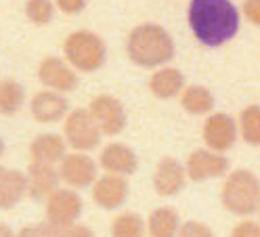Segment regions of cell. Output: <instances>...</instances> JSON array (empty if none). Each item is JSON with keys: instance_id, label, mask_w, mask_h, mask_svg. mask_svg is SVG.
<instances>
[{"instance_id": "cell-1", "label": "cell", "mask_w": 260, "mask_h": 237, "mask_svg": "<svg viewBox=\"0 0 260 237\" xmlns=\"http://www.w3.org/2000/svg\"><path fill=\"white\" fill-rule=\"evenodd\" d=\"M189 23L198 40L218 46L237 34L239 15L231 0H191Z\"/></svg>"}, {"instance_id": "cell-2", "label": "cell", "mask_w": 260, "mask_h": 237, "mask_svg": "<svg viewBox=\"0 0 260 237\" xmlns=\"http://www.w3.org/2000/svg\"><path fill=\"white\" fill-rule=\"evenodd\" d=\"M128 55L141 67H157L174 55V42L168 31L155 23H143L130 31Z\"/></svg>"}, {"instance_id": "cell-3", "label": "cell", "mask_w": 260, "mask_h": 237, "mask_svg": "<svg viewBox=\"0 0 260 237\" xmlns=\"http://www.w3.org/2000/svg\"><path fill=\"white\" fill-rule=\"evenodd\" d=\"M222 206L239 216H248L258 210L260 204V183L250 170H233L222 183L220 191Z\"/></svg>"}, {"instance_id": "cell-4", "label": "cell", "mask_w": 260, "mask_h": 237, "mask_svg": "<svg viewBox=\"0 0 260 237\" xmlns=\"http://www.w3.org/2000/svg\"><path fill=\"white\" fill-rule=\"evenodd\" d=\"M65 57L80 72H94L105 61V44L103 40L86 29H78L68 36L63 44Z\"/></svg>"}, {"instance_id": "cell-5", "label": "cell", "mask_w": 260, "mask_h": 237, "mask_svg": "<svg viewBox=\"0 0 260 237\" xmlns=\"http://www.w3.org/2000/svg\"><path fill=\"white\" fill-rule=\"evenodd\" d=\"M63 132H65L68 143L76 151H90L99 145V139H101L99 126H96L90 112H86V109H74V112H70L68 120L63 124Z\"/></svg>"}, {"instance_id": "cell-6", "label": "cell", "mask_w": 260, "mask_h": 237, "mask_svg": "<svg viewBox=\"0 0 260 237\" xmlns=\"http://www.w3.org/2000/svg\"><path fill=\"white\" fill-rule=\"evenodd\" d=\"M82 212V199L76 191L70 189H55L46 197V220L57 229H65L76 223Z\"/></svg>"}, {"instance_id": "cell-7", "label": "cell", "mask_w": 260, "mask_h": 237, "mask_svg": "<svg viewBox=\"0 0 260 237\" xmlns=\"http://www.w3.org/2000/svg\"><path fill=\"white\" fill-rule=\"evenodd\" d=\"M88 112L103 134L113 137L124 130L126 112H124L122 103L116 97H111V94H99V97H94Z\"/></svg>"}, {"instance_id": "cell-8", "label": "cell", "mask_w": 260, "mask_h": 237, "mask_svg": "<svg viewBox=\"0 0 260 237\" xmlns=\"http://www.w3.org/2000/svg\"><path fill=\"white\" fill-rule=\"evenodd\" d=\"M204 141L210 151H229L237 139V126L229 114H212L204 124Z\"/></svg>"}, {"instance_id": "cell-9", "label": "cell", "mask_w": 260, "mask_h": 237, "mask_svg": "<svg viewBox=\"0 0 260 237\" xmlns=\"http://www.w3.org/2000/svg\"><path fill=\"white\" fill-rule=\"evenodd\" d=\"M226 168H229V162H226L224 155L214 153L210 149H195L187 157L185 172L191 181H206L224 175Z\"/></svg>"}, {"instance_id": "cell-10", "label": "cell", "mask_w": 260, "mask_h": 237, "mask_svg": "<svg viewBox=\"0 0 260 237\" xmlns=\"http://www.w3.org/2000/svg\"><path fill=\"white\" fill-rule=\"evenodd\" d=\"M59 179L72 187H86L96 179V164L86 153H70L59 164Z\"/></svg>"}, {"instance_id": "cell-11", "label": "cell", "mask_w": 260, "mask_h": 237, "mask_svg": "<svg viewBox=\"0 0 260 237\" xmlns=\"http://www.w3.org/2000/svg\"><path fill=\"white\" fill-rule=\"evenodd\" d=\"M185 166L174 157H161L153 172V187L159 195H176L185 187Z\"/></svg>"}, {"instance_id": "cell-12", "label": "cell", "mask_w": 260, "mask_h": 237, "mask_svg": "<svg viewBox=\"0 0 260 237\" xmlns=\"http://www.w3.org/2000/svg\"><path fill=\"white\" fill-rule=\"evenodd\" d=\"M38 78L44 86L53 90H74L78 84V76L74 74V70L59 57L42 59L38 67Z\"/></svg>"}, {"instance_id": "cell-13", "label": "cell", "mask_w": 260, "mask_h": 237, "mask_svg": "<svg viewBox=\"0 0 260 237\" xmlns=\"http://www.w3.org/2000/svg\"><path fill=\"white\" fill-rule=\"evenodd\" d=\"M29 109L34 120H38L40 124H53L68 114V99L55 90H40L38 94H34Z\"/></svg>"}, {"instance_id": "cell-14", "label": "cell", "mask_w": 260, "mask_h": 237, "mask_svg": "<svg viewBox=\"0 0 260 237\" xmlns=\"http://www.w3.org/2000/svg\"><path fill=\"white\" fill-rule=\"evenodd\" d=\"M92 197L105 210H113L122 206L128 197V183L124 177H116V175H107L101 177L99 181H94L92 185Z\"/></svg>"}, {"instance_id": "cell-15", "label": "cell", "mask_w": 260, "mask_h": 237, "mask_svg": "<svg viewBox=\"0 0 260 237\" xmlns=\"http://www.w3.org/2000/svg\"><path fill=\"white\" fill-rule=\"evenodd\" d=\"M101 166L109 175L126 177L137 170V155L128 145L111 143L101 151Z\"/></svg>"}, {"instance_id": "cell-16", "label": "cell", "mask_w": 260, "mask_h": 237, "mask_svg": "<svg viewBox=\"0 0 260 237\" xmlns=\"http://www.w3.org/2000/svg\"><path fill=\"white\" fill-rule=\"evenodd\" d=\"M65 157V141L59 134H40L31 141L29 145V160L31 164H44L55 166Z\"/></svg>"}, {"instance_id": "cell-17", "label": "cell", "mask_w": 260, "mask_h": 237, "mask_svg": "<svg viewBox=\"0 0 260 237\" xmlns=\"http://www.w3.org/2000/svg\"><path fill=\"white\" fill-rule=\"evenodd\" d=\"M27 193L31 197H48L55 189L59 181V172L53 166H44V164H29L27 170Z\"/></svg>"}, {"instance_id": "cell-18", "label": "cell", "mask_w": 260, "mask_h": 237, "mask_svg": "<svg viewBox=\"0 0 260 237\" xmlns=\"http://www.w3.org/2000/svg\"><path fill=\"white\" fill-rule=\"evenodd\" d=\"M27 193V179L19 170L0 172V210H11Z\"/></svg>"}, {"instance_id": "cell-19", "label": "cell", "mask_w": 260, "mask_h": 237, "mask_svg": "<svg viewBox=\"0 0 260 237\" xmlns=\"http://www.w3.org/2000/svg\"><path fill=\"white\" fill-rule=\"evenodd\" d=\"M183 86H185V78H183L181 72L174 70V67H161V70H157L151 76V80H149L151 92L155 94V97H159V99L174 97V94H178L183 90Z\"/></svg>"}, {"instance_id": "cell-20", "label": "cell", "mask_w": 260, "mask_h": 237, "mask_svg": "<svg viewBox=\"0 0 260 237\" xmlns=\"http://www.w3.org/2000/svg\"><path fill=\"white\" fill-rule=\"evenodd\" d=\"M178 214L172 208H155L147 218L149 237H176L178 233Z\"/></svg>"}, {"instance_id": "cell-21", "label": "cell", "mask_w": 260, "mask_h": 237, "mask_svg": "<svg viewBox=\"0 0 260 237\" xmlns=\"http://www.w3.org/2000/svg\"><path fill=\"white\" fill-rule=\"evenodd\" d=\"M181 105L187 109L189 114H195V116H202V114H208L212 112L214 107V97L206 86H187L181 94Z\"/></svg>"}, {"instance_id": "cell-22", "label": "cell", "mask_w": 260, "mask_h": 237, "mask_svg": "<svg viewBox=\"0 0 260 237\" xmlns=\"http://www.w3.org/2000/svg\"><path fill=\"white\" fill-rule=\"evenodd\" d=\"M145 223L135 212L118 214L111 220V237H143Z\"/></svg>"}, {"instance_id": "cell-23", "label": "cell", "mask_w": 260, "mask_h": 237, "mask_svg": "<svg viewBox=\"0 0 260 237\" xmlns=\"http://www.w3.org/2000/svg\"><path fill=\"white\" fill-rule=\"evenodd\" d=\"M21 103H23V88L19 82L11 80V78L0 82V114L11 116L19 112Z\"/></svg>"}, {"instance_id": "cell-24", "label": "cell", "mask_w": 260, "mask_h": 237, "mask_svg": "<svg viewBox=\"0 0 260 237\" xmlns=\"http://www.w3.org/2000/svg\"><path fill=\"white\" fill-rule=\"evenodd\" d=\"M241 137L250 145H260V105H248L239 116Z\"/></svg>"}, {"instance_id": "cell-25", "label": "cell", "mask_w": 260, "mask_h": 237, "mask_svg": "<svg viewBox=\"0 0 260 237\" xmlns=\"http://www.w3.org/2000/svg\"><path fill=\"white\" fill-rule=\"evenodd\" d=\"M25 13H27L29 21L44 25L53 17V5H51V0H27Z\"/></svg>"}, {"instance_id": "cell-26", "label": "cell", "mask_w": 260, "mask_h": 237, "mask_svg": "<svg viewBox=\"0 0 260 237\" xmlns=\"http://www.w3.org/2000/svg\"><path fill=\"white\" fill-rule=\"evenodd\" d=\"M61 229H57L55 225H51L46 220V223H38V225H27L23 227L17 237H59Z\"/></svg>"}, {"instance_id": "cell-27", "label": "cell", "mask_w": 260, "mask_h": 237, "mask_svg": "<svg viewBox=\"0 0 260 237\" xmlns=\"http://www.w3.org/2000/svg\"><path fill=\"white\" fill-rule=\"evenodd\" d=\"M176 237H214L212 231H210L204 223H198V220H189L183 227H178Z\"/></svg>"}, {"instance_id": "cell-28", "label": "cell", "mask_w": 260, "mask_h": 237, "mask_svg": "<svg viewBox=\"0 0 260 237\" xmlns=\"http://www.w3.org/2000/svg\"><path fill=\"white\" fill-rule=\"evenodd\" d=\"M231 237H260V225L254 220H241L231 231Z\"/></svg>"}, {"instance_id": "cell-29", "label": "cell", "mask_w": 260, "mask_h": 237, "mask_svg": "<svg viewBox=\"0 0 260 237\" xmlns=\"http://www.w3.org/2000/svg\"><path fill=\"white\" fill-rule=\"evenodd\" d=\"M59 237H94V235L86 225H70V227L61 229Z\"/></svg>"}, {"instance_id": "cell-30", "label": "cell", "mask_w": 260, "mask_h": 237, "mask_svg": "<svg viewBox=\"0 0 260 237\" xmlns=\"http://www.w3.org/2000/svg\"><path fill=\"white\" fill-rule=\"evenodd\" d=\"M243 13H246V17L252 23L260 25V0H246L243 3Z\"/></svg>"}, {"instance_id": "cell-31", "label": "cell", "mask_w": 260, "mask_h": 237, "mask_svg": "<svg viewBox=\"0 0 260 237\" xmlns=\"http://www.w3.org/2000/svg\"><path fill=\"white\" fill-rule=\"evenodd\" d=\"M55 3H57V7H59L63 13L74 15V13H78V11H82V7H84L86 0H55Z\"/></svg>"}, {"instance_id": "cell-32", "label": "cell", "mask_w": 260, "mask_h": 237, "mask_svg": "<svg viewBox=\"0 0 260 237\" xmlns=\"http://www.w3.org/2000/svg\"><path fill=\"white\" fill-rule=\"evenodd\" d=\"M0 237H15V233H13V229H11V227L0 225Z\"/></svg>"}, {"instance_id": "cell-33", "label": "cell", "mask_w": 260, "mask_h": 237, "mask_svg": "<svg viewBox=\"0 0 260 237\" xmlns=\"http://www.w3.org/2000/svg\"><path fill=\"white\" fill-rule=\"evenodd\" d=\"M0 153H3V141H0Z\"/></svg>"}, {"instance_id": "cell-34", "label": "cell", "mask_w": 260, "mask_h": 237, "mask_svg": "<svg viewBox=\"0 0 260 237\" xmlns=\"http://www.w3.org/2000/svg\"><path fill=\"white\" fill-rule=\"evenodd\" d=\"M258 212H260V204H258ZM258 225H260V223H258Z\"/></svg>"}, {"instance_id": "cell-35", "label": "cell", "mask_w": 260, "mask_h": 237, "mask_svg": "<svg viewBox=\"0 0 260 237\" xmlns=\"http://www.w3.org/2000/svg\"><path fill=\"white\" fill-rule=\"evenodd\" d=\"M0 172H3V168H0Z\"/></svg>"}]
</instances>
